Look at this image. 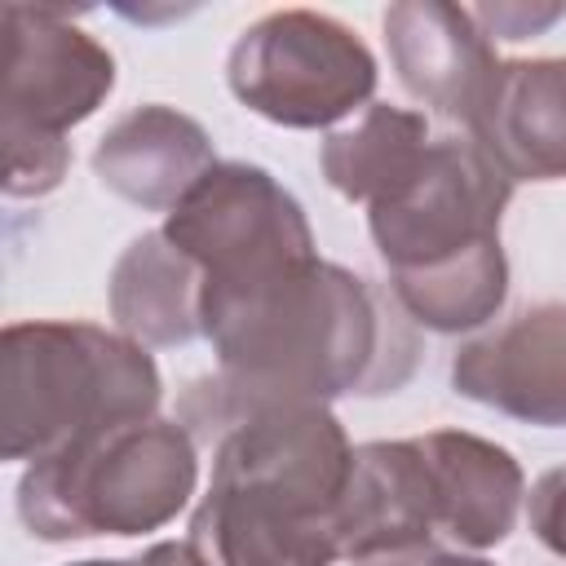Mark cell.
I'll use <instances>...</instances> for the list:
<instances>
[{"label":"cell","instance_id":"obj_11","mask_svg":"<svg viewBox=\"0 0 566 566\" xmlns=\"http://www.w3.org/2000/svg\"><path fill=\"white\" fill-rule=\"evenodd\" d=\"M469 137L513 177H566V57L504 62Z\"/></svg>","mask_w":566,"mask_h":566},{"label":"cell","instance_id":"obj_5","mask_svg":"<svg viewBox=\"0 0 566 566\" xmlns=\"http://www.w3.org/2000/svg\"><path fill=\"white\" fill-rule=\"evenodd\" d=\"M195 473L190 429L150 416L35 460L18 482V517L40 539L142 535L186 509Z\"/></svg>","mask_w":566,"mask_h":566},{"label":"cell","instance_id":"obj_17","mask_svg":"<svg viewBox=\"0 0 566 566\" xmlns=\"http://www.w3.org/2000/svg\"><path fill=\"white\" fill-rule=\"evenodd\" d=\"M473 22L482 27V35H500V40H526L535 31H544L548 22H557L566 9L553 4V9H526V4H482V9H469Z\"/></svg>","mask_w":566,"mask_h":566},{"label":"cell","instance_id":"obj_20","mask_svg":"<svg viewBox=\"0 0 566 566\" xmlns=\"http://www.w3.org/2000/svg\"><path fill=\"white\" fill-rule=\"evenodd\" d=\"M80 566H155V562H150V553H142V557H128V562H80Z\"/></svg>","mask_w":566,"mask_h":566},{"label":"cell","instance_id":"obj_3","mask_svg":"<svg viewBox=\"0 0 566 566\" xmlns=\"http://www.w3.org/2000/svg\"><path fill=\"white\" fill-rule=\"evenodd\" d=\"M509 195L513 177L473 137H442L371 203V239L407 318L433 332H469L504 305L500 217Z\"/></svg>","mask_w":566,"mask_h":566},{"label":"cell","instance_id":"obj_2","mask_svg":"<svg viewBox=\"0 0 566 566\" xmlns=\"http://www.w3.org/2000/svg\"><path fill=\"white\" fill-rule=\"evenodd\" d=\"M354 447L327 407H270L217 438L212 482L190 517L203 566H332Z\"/></svg>","mask_w":566,"mask_h":566},{"label":"cell","instance_id":"obj_8","mask_svg":"<svg viewBox=\"0 0 566 566\" xmlns=\"http://www.w3.org/2000/svg\"><path fill=\"white\" fill-rule=\"evenodd\" d=\"M164 234L199 265L203 287L314 256L301 203L252 164H217L164 221Z\"/></svg>","mask_w":566,"mask_h":566},{"label":"cell","instance_id":"obj_19","mask_svg":"<svg viewBox=\"0 0 566 566\" xmlns=\"http://www.w3.org/2000/svg\"><path fill=\"white\" fill-rule=\"evenodd\" d=\"M150 562H155V566H203V562L190 553V544H155V548H150Z\"/></svg>","mask_w":566,"mask_h":566},{"label":"cell","instance_id":"obj_10","mask_svg":"<svg viewBox=\"0 0 566 566\" xmlns=\"http://www.w3.org/2000/svg\"><path fill=\"white\" fill-rule=\"evenodd\" d=\"M385 44L402 88L416 102L473 128L500 62L469 9L438 4V0L394 4L385 13Z\"/></svg>","mask_w":566,"mask_h":566},{"label":"cell","instance_id":"obj_4","mask_svg":"<svg viewBox=\"0 0 566 566\" xmlns=\"http://www.w3.org/2000/svg\"><path fill=\"white\" fill-rule=\"evenodd\" d=\"M0 363L4 460H44L97 429L150 420L159 402L150 354L93 323H13Z\"/></svg>","mask_w":566,"mask_h":566},{"label":"cell","instance_id":"obj_14","mask_svg":"<svg viewBox=\"0 0 566 566\" xmlns=\"http://www.w3.org/2000/svg\"><path fill=\"white\" fill-rule=\"evenodd\" d=\"M111 314L137 345H186L203 336V274L164 230H150L115 261Z\"/></svg>","mask_w":566,"mask_h":566},{"label":"cell","instance_id":"obj_12","mask_svg":"<svg viewBox=\"0 0 566 566\" xmlns=\"http://www.w3.org/2000/svg\"><path fill=\"white\" fill-rule=\"evenodd\" d=\"M212 168L217 159L208 133L172 106H137L119 115L93 150L102 186L150 212H172Z\"/></svg>","mask_w":566,"mask_h":566},{"label":"cell","instance_id":"obj_13","mask_svg":"<svg viewBox=\"0 0 566 566\" xmlns=\"http://www.w3.org/2000/svg\"><path fill=\"white\" fill-rule=\"evenodd\" d=\"M420 447L438 491V535L464 548L500 544L522 509V469L513 455L455 429H433L420 438Z\"/></svg>","mask_w":566,"mask_h":566},{"label":"cell","instance_id":"obj_9","mask_svg":"<svg viewBox=\"0 0 566 566\" xmlns=\"http://www.w3.org/2000/svg\"><path fill=\"white\" fill-rule=\"evenodd\" d=\"M451 385L504 416L566 424V305H535L469 340L451 363Z\"/></svg>","mask_w":566,"mask_h":566},{"label":"cell","instance_id":"obj_1","mask_svg":"<svg viewBox=\"0 0 566 566\" xmlns=\"http://www.w3.org/2000/svg\"><path fill=\"white\" fill-rule=\"evenodd\" d=\"M203 336L217 349V376L181 398V424L199 442L270 407L398 389L416 367L402 305L318 256L208 287Z\"/></svg>","mask_w":566,"mask_h":566},{"label":"cell","instance_id":"obj_7","mask_svg":"<svg viewBox=\"0 0 566 566\" xmlns=\"http://www.w3.org/2000/svg\"><path fill=\"white\" fill-rule=\"evenodd\" d=\"M230 88L274 124L323 128L371 97L376 62L345 22L314 9H283L234 40Z\"/></svg>","mask_w":566,"mask_h":566},{"label":"cell","instance_id":"obj_6","mask_svg":"<svg viewBox=\"0 0 566 566\" xmlns=\"http://www.w3.org/2000/svg\"><path fill=\"white\" fill-rule=\"evenodd\" d=\"M115 84L111 53L57 9L4 4V195H44L62 181L66 128L88 119Z\"/></svg>","mask_w":566,"mask_h":566},{"label":"cell","instance_id":"obj_15","mask_svg":"<svg viewBox=\"0 0 566 566\" xmlns=\"http://www.w3.org/2000/svg\"><path fill=\"white\" fill-rule=\"evenodd\" d=\"M424 150H429L424 115L398 106H371L358 124L323 142V172L345 199L371 208L420 164Z\"/></svg>","mask_w":566,"mask_h":566},{"label":"cell","instance_id":"obj_16","mask_svg":"<svg viewBox=\"0 0 566 566\" xmlns=\"http://www.w3.org/2000/svg\"><path fill=\"white\" fill-rule=\"evenodd\" d=\"M531 531L544 548L566 557V469H553L531 491Z\"/></svg>","mask_w":566,"mask_h":566},{"label":"cell","instance_id":"obj_18","mask_svg":"<svg viewBox=\"0 0 566 566\" xmlns=\"http://www.w3.org/2000/svg\"><path fill=\"white\" fill-rule=\"evenodd\" d=\"M354 566H491L482 557H464V553H442V548H407V553H380V557H363Z\"/></svg>","mask_w":566,"mask_h":566}]
</instances>
